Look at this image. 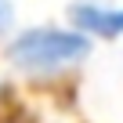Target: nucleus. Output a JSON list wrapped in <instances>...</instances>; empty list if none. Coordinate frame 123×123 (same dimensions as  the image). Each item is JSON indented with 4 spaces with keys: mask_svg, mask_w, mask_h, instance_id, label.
Returning <instances> with one entry per match:
<instances>
[{
    "mask_svg": "<svg viewBox=\"0 0 123 123\" xmlns=\"http://www.w3.org/2000/svg\"><path fill=\"white\" fill-rule=\"evenodd\" d=\"M94 54V40H87L80 29L69 22H33L18 25L4 43H0V58L11 73L33 83H58L69 80L76 69L87 65V58Z\"/></svg>",
    "mask_w": 123,
    "mask_h": 123,
    "instance_id": "nucleus-1",
    "label": "nucleus"
},
{
    "mask_svg": "<svg viewBox=\"0 0 123 123\" xmlns=\"http://www.w3.org/2000/svg\"><path fill=\"white\" fill-rule=\"evenodd\" d=\"M65 22L73 29H80L94 43L123 40V4H109V0H73L65 7Z\"/></svg>",
    "mask_w": 123,
    "mask_h": 123,
    "instance_id": "nucleus-2",
    "label": "nucleus"
},
{
    "mask_svg": "<svg viewBox=\"0 0 123 123\" xmlns=\"http://www.w3.org/2000/svg\"><path fill=\"white\" fill-rule=\"evenodd\" d=\"M15 29H18V7H15V0H0V43H4Z\"/></svg>",
    "mask_w": 123,
    "mask_h": 123,
    "instance_id": "nucleus-3",
    "label": "nucleus"
},
{
    "mask_svg": "<svg viewBox=\"0 0 123 123\" xmlns=\"http://www.w3.org/2000/svg\"><path fill=\"white\" fill-rule=\"evenodd\" d=\"M0 123H36L29 112H15V109H7V105H0Z\"/></svg>",
    "mask_w": 123,
    "mask_h": 123,
    "instance_id": "nucleus-4",
    "label": "nucleus"
},
{
    "mask_svg": "<svg viewBox=\"0 0 123 123\" xmlns=\"http://www.w3.org/2000/svg\"><path fill=\"white\" fill-rule=\"evenodd\" d=\"M4 101H7V83L0 80V105H4Z\"/></svg>",
    "mask_w": 123,
    "mask_h": 123,
    "instance_id": "nucleus-5",
    "label": "nucleus"
}]
</instances>
